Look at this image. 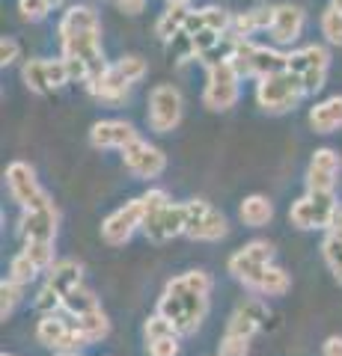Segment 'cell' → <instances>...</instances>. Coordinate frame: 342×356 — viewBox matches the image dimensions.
I'll use <instances>...</instances> for the list:
<instances>
[{
    "label": "cell",
    "mask_w": 342,
    "mask_h": 356,
    "mask_svg": "<svg viewBox=\"0 0 342 356\" xmlns=\"http://www.w3.org/2000/svg\"><path fill=\"white\" fill-rule=\"evenodd\" d=\"M336 196L334 193H306L304 199H297L289 211V220L295 229H330V222L336 217Z\"/></svg>",
    "instance_id": "cell-7"
},
{
    "label": "cell",
    "mask_w": 342,
    "mask_h": 356,
    "mask_svg": "<svg viewBox=\"0 0 342 356\" xmlns=\"http://www.w3.org/2000/svg\"><path fill=\"white\" fill-rule=\"evenodd\" d=\"M48 3H51V6H60V3H63V0H48Z\"/></svg>",
    "instance_id": "cell-50"
},
{
    "label": "cell",
    "mask_w": 342,
    "mask_h": 356,
    "mask_svg": "<svg viewBox=\"0 0 342 356\" xmlns=\"http://www.w3.org/2000/svg\"><path fill=\"white\" fill-rule=\"evenodd\" d=\"M21 77H24V83H27L30 92H36V95L54 92L51 81H48V60H27L24 69H21Z\"/></svg>",
    "instance_id": "cell-28"
},
{
    "label": "cell",
    "mask_w": 342,
    "mask_h": 356,
    "mask_svg": "<svg viewBox=\"0 0 342 356\" xmlns=\"http://www.w3.org/2000/svg\"><path fill=\"white\" fill-rule=\"evenodd\" d=\"M200 15H203L205 30H215V33H229V30H233V18H229L226 9L205 6V9H200Z\"/></svg>",
    "instance_id": "cell-35"
},
{
    "label": "cell",
    "mask_w": 342,
    "mask_h": 356,
    "mask_svg": "<svg viewBox=\"0 0 342 356\" xmlns=\"http://www.w3.org/2000/svg\"><path fill=\"white\" fill-rule=\"evenodd\" d=\"M274 264V247L268 241H250L244 243L241 250H235L233 255H229V273L235 276V280L244 285V288H256V282L262 280V273L268 270V267Z\"/></svg>",
    "instance_id": "cell-5"
},
{
    "label": "cell",
    "mask_w": 342,
    "mask_h": 356,
    "mask_svg": "<svg viewBox=\"0 0 342 356\" xmlns=\"http://www.w3.org/2000/svg\"><path fill=\"white\" fill-rule=\"evenodd\" d=\"M95 30H102V21H98L95 9H90V6H69L60 18V27H57L60 39L78 36V33H95Z\"/></svg>",
    "instance_id": "cell-20"
},
{
    "label": "cell",
    "mask_w": 342,
    "mask_h": 356,
    "mask_svg": "<svg viewBox=\"0 0 342 356\" xmlns=\"http://www.w3.org/2000/svg\"><path fill=\"white\" fill-rule=\"evenodd\" d=\"M289 72L297 74V77H301L304 72H310V54H306V48L289 54Z\"/></svg>",
    "instance_id": "cell-44"
},
{
    "label": "cell",
    "mask_w": 342,
    "mask_h": 356,
    "mask_svg": "<svg viewBox=\"0 0 342 356\" xmlns=\"http://www.w3.org/2000/svg\"><path fill=\"white\" fill-rule=\"evenodd\" d=\"M6 187H9V196H13V202H18L24 211L51 205V196L39 187L36 170H33L30 163H24V161H13V163L6 166Z\"/></svg>",
    "instance_id": "cell-8"
},
{
    "label": "cell",
    "mask_w": 342,
    "mask_h": 356,
    "mask_svg": "<svg viewBox=\"0 0 342 356\" xmlns=\"http://www.w3.org/2000/svg\"><path fill=\"white\" fill-rule=\"evenodd\" d=\"M187 15H191V9L182 6V3H167V9L161 13V18L155 21V36L161 42H170L173 36H179L187 24Z\"/></svg>",
    "instance_id": "cell-25"
},
{
    "label": "cell",
    "mask_w": 342,
    "mask_h": 356,
    "mask_svg": "<svg viewBox=\"0 0 342 356\" xmlns=\"http://www.w3.org/2000/svg\"><path fill=\"white\" fill-rule=\"evenodd\" d=\"M21 288L24 285H18V282H13L6 276L3 282H0V318H9L15 312V306H18V300H21Z\"/></svg>",
    "instance_id": "cell-33"
},
{
    "label": "cell",
    "mask_w": 342,
    "mask_h": 356,
    "mask_svg": "<svg viewBox=\"0 0 342 356\" xmlns=\"http://www.w3.org/2000/svg\"><path fill=\"white\" fill-rule=\"evenodd\" d=\"M280 72H289V54L256 44V48H253V77L262 81V77H271V74H280Z\"/></svg>",
    "instance_id": "cell-23"
},
{
    "label": "cell",
    "mask_w": 342,
    "mask_h": 356,
    "mask_svg": "<svg viewBox=\"0 0 342 356\" xmlns=\"http://www.w3.org/2000/svg\"><path fill=\"white\" fill-rule=\"evenodd\" d=\"M220 36H224V33H215V30H200L194 36V48H196V57H203L205 51H212L215 44L220 42Z\"/></svg>",
    "instance_id": "cell-42"
},
{
    "label": "cell",
    "mask_w": 342,
    "mask_h": 356,
    "mask_svg": "<svg viewBox=\"0 0 342 356\" xmlns=\"http://www.w3.org/2000/svg\"><path fill=\"white\" fill-rule=\"evenodd\" d=\"M229 222L217 208H212L203 199H191L185 202V235L191 241H220L226 238Z\"/></svg>",
    "instance_id": "cell-6"
},
{
    "label": "cell",
    "mask_w": 342,
    "mask_h": 356,
    "mask_svg": "<svg viewBox=\"0 0 342 356\" xmlns=\"http://www.w3.org/2000/svg\"><path fill=\"white\" fill-rule=\"evenodd\" d=\"M325 77H327V69H310V72H304V74H301V81H304V92H306V95L318 92V89L325 86Z\"/></svg>",
    "instance_id": "cell-43"
},
{
    "label": "cell",
    "mask_w": 342,
    "mask_h": 356,
    "mask_svg": "<svg viewBox=\"0 0 342 356\" xmlns=\"http://www.w3.org/2000/svg\"><path fill=\"white\" fill-rule=\"evenodd\" d=\"M81 285H84V264L75 261V259L57 261V264H54L51 270H48V280H45V288L57 294L63 303H65V297H69L75 288H81Z\"/></svg>",
    "instance_id": "cell-17"
},
{
    "label": "cell",
    "mask_w": 342,
    "mask_h": 356,
    "mask_svg": "<svg viewBox=\"0 0 342 356\" xmlns=\"http://www.w3.org/2000/svg\"><path fill=\"white\" fill-rule=\"evenodd\" d=\"M116 6L123 9L125 15H140L143 6H146V0H116Z\"/></svg>",
    "instance_id": "cell-46"
},
{
    "label": "cell",
    "mask_w": 342,
    "mask_h": 356,
    "mask_svg": "<svg viewBox=\"0 0 342 356\" xmlns=\"http://www.w3.org/2000/svg\"><path fill=\"white\" fill-rule=\"evenodd\" d=\"M18 54H21V48H18V42H15V39H9V36H6L3 42H0V65H3V69L18 60Z\"/></svg>",
    "instance_id": "cell-45"
},
{
    "label": "cell",
    "mask_w": 342,
    "mask_h": 356,
    "mask_svg": "<svg viewBox=\"0 0 342 356\" xmlns=\"http://www.w3.org/2000/svg\"><path fill=\"white\" fill-rule=\"evenodd\" d=\"M143 336H146V344H149V341H158V339L179 336V332H176V327L170 324L167 318H161L158 312H155V315H152V318L146 321V327H143Z\"/></svg>",
    "instance_id": "cell-36"
},
{
    "label": "cell",
    "mask_w": 342,
    "mask_h": 356,
    "mask_svg": "<svg viewBox=\"0 0 342 356\" xmlns=\"http://www.w3.org/2000/svg\"><path fill=\"white\" fill-rule=\"evenodd\" d=\"M310 128L316 134H330L342 128V95L325 98L322 104H316L310 110Z\"/></svg>",
    "instance_id": "cell-22"
},
{
    "label": "cell",
    "mask_w": 342,
    "mask_h": 356,
    "mask_svg": "<svg viewBox=\"0 0 342 356\" xmlns=\"http://www.w3.org/2000/svg\"><path fill=\"white\" fill-rule=\"evenodd\" d=\"M292 288V276L283 270V267H277V264H271L268 270L262 273V280L256 282V288L253 291L256 294H262V297H283L286 291Z\"/></svg>",
    "instance_id": "cell-27"
},
{
    "label": "cell",
    "mask_w": 342,
    "mask_h": 356,
    "mask_svg": "<svg viewBox=\"0 0 342 356\" xmlns=\"http://www.w3.org/2000/svg\"><path fill=\"white\" fill-rule=\"evenodd\" d=\"M123 161L128 166V172H134L137 178H158L167 170V154L146 140H137L128 149H123Z\"/></svg>",
    "instance_id": "cell-14"
},
{
    "label": "cell",
    "mask_w": 342,
    "mask_h": 356,
    "mask_svg": "<svg viewBox=\"0 0 342 356\" xmlns=\"http://www.w3.org/2000/svg\"><path fill=\"white\" fill-rule=\"evenodd\" d=\"M170 51H173V57L179 60V63H187V60H196V48H194V36H187V33L182 30L179 36H173L170 42Z\"/></svg>",
    "instance_id": "cell-38"
},
{
    "label": "cell",
    "mask_w": 342,
    "mask_h": 356,
    "mask_svg": "<svg viewBox=\"0 0 342 356\" xmlns=\"http://www.w3.org/2000/svg\"><path fill=\"white\" fill-rule=\"evenodd\" d=\"M322 356H342V336H330L322 344Z\"/></svg>",
    "instance_id": "cell-47"
},
{
    "label": "cell",
    "mask_w": 342,
    "mask_h": 356,
    "mask_svg": "<svg viewBox=\"0 0 342 356\" xmlns=\"http://www.w3.org/2000/svg\"><path fill=\"white\" fill-rule=\"evenodd\" d=\"M274 13H277V6H268V3L253 6V9H247V13H241L238 18H233V33L238 39H247L259 30H271Z\"/></svg>",
    "instance_id": "cell-21"
},
{
    "label": "cell",
    "mask_w": 342,
    "mask_h": 356,
    "mask_svg": "<svg viewBox=\"0 0 342 356\" xmlns=\"http://www.w3.org/2000/svg\"><path fill=\"white\" fill-rule=\"evenodd\" d=\"M18 9L27 21H42L51 13V3L48 0H18Z\"/></svg>",
    "instance_id": "cell-39"
},
{
    "label": "cell",
    "mask_w": 342,
    "mask_h": 356,
    "mask_svg": "<svg viewBox=\"0 0 342 356\" xmlns=\"http://www.w3.org/2000/svg\"><path fill=\"white\" fill-rule=\"evenodd\" d=\"M39 273H42V270H39V267L27 259L24 252L13 255V261H9V280L18 282V285H27V282H33Z\"/></svg>",
    "instance_id": "cell-31"
},
{
    "label": "cell",
    "mask_w": 342,
    "mask_h": 356,
    "mask_svg": "<svg viewBox=\"0 0 342 356\" xmlns=\"http://www.w3.org/2000/svg\"><path fill=\"white\" fill-rule=\"evenodd\" d=\"M304 30V9L295 3H283L274 13V24H271V36L277 44H292Z\"/></svg>",
    "instance_id": "cell-18"
},
{
    "label": "cell",
    "mask_w": 342,
    "mask_h": 356,
    "mask_svg": "<svg viewBox=\"0 0 342 356\" xmlns=\"http://www.w3.org/2000/svg\"><path fill=\"white\" fill-rule=\"evenodd\" d=\"M322 33H325V39L330 44H339V48H342V13H336V9H325Z\"/></svg>",
    "instance_id": "cell-37"
},
{
    "label": "cell",
    "mask_w": 342,
    "mask_h": 356,
    "mask_svg": "<svg viewBox=\"0 0 342 356\" xmlns=\"http://www.w3.org/2000/svg\"><path fill=\"white\" fill-rule=\"evenodd\" d=\"M143 235L152 243H164L185 235V202H170L158 211H152L143 220Z\"/></svg>",
    "instance_id": "cell-12"
},
{
    "label": "cell",
    "mask_w": 342,
    "mask_h": 356,
    "mask_svg": "<svg viewBox=\"0 0 342 356\" xmlns=\"http://www.w3.org/2000/svg\"><path fill=\"white\" fill-rule=\"evenodd\" d=\"M238 217H241V222H244V226L262 229V226H268V222H271V217H274V205H271V199H268V196L253 193V196H247L244 202H241Z\"/></svg>",
    "instance_id": "cell-24"
},
{
    "label": "cell",
    "mask_w": 342,
    "mask_h": 356,
    "mask_svg": "<svg viewBox=\"0 0 342 356\" xmlns=\"http://www.w3.org/2000/svg\"><path fill=\"white\" fill-rule=\"evenodd\" d=\"M137 140H140V134L134 131V125L119 122V119L95 122V125L90 128V146H95V149H119L123 152Z\"/></svg>",
    "instance_id": "cell-16"
},
{
    "label": "cell",
    "mask_w": 342,
    "mask_h": 356,
    "mask_svg": "<svg viewBox=\"0 0 342 356\" xmlns=\"http://www.w3.org/2000/svg\"><path fill=\"white\" fill-rule=\"evenodd\" d=\"M179 339H182V336H170V339L149 341L146 350H149V356H176V353H179Z\"/></svg>",
    "instance_id": "cell-41"
},
{
    "label": "cell",
    "mask_w": 342,
    "mask_h": 356,
    "mask_svg": "<svg viewBox=\"0 0 342 356\" xmlns=\"http://www.w3.org/2000/svg\"><path fill=\"white\" fill-rule=\"evenodd\" d=\"M167 3H182V6H187V3H191V0H167Z\"/></svg>",
    "instance_id": "cell-49"
},
{
    "label": "cell",
    "mask_w": 342,
    "mask_h": 356,
    "mask_svg": "<svg viewBox=\"0 0 342 356\" xmlns=\"http://www.w3.org/2000/svg\"><path fill=\"white\" fill-rule=\"evenodd\" d=\"M116 72L123 74L128 83H137V81L146 77L149 65H146V60H143V57H137V54H128V57H123V60L116 63Z\"/></svg>",
    "instance_id": "cell-32"
},
{
    "label": "cell",
    "mask_w": 342,
    "mask_h": 356,
    "mask_svg": "<svg viewBox=\"0 0 342 356\" xmlns=\"http://www.w3.org/2000/svg\"><path fill=\"white\" fill-rule=\"evenodd\" d=\"M21 252H24L27 259L39 267V270H51V267L57 264L54 261V243H24V250Z\"/></svg>",
    "instance_id": "cell-34"
},
{
    "label": "cell",
    "mask_w": 342,
    "mask_h": 356,
    "mask_svg": "<svg viewBox=\"0 0 342 356\" xmlns=\"http://www.w3.org/2000/svg\"><path fill=\"white\" fill-rule=\"evenodd\" d=\"M75 324H78V330H81V336H84L86 344L102 341V339H107V332H110V321H107V315H104V309L86 312V315L75 318Z\"/></svg>",
    "instance_id": "cell-26"
},
{
    "label": "cell",
    "mask_w": 342,
    "mask_h": 356,
    "mask_svg": "<svg viewBox=\"0 0 342 356\" xmlns=\"http://www.w3.org/2000/svg\"><path fill=\"white\" fill-rule=\"evenodd\" d=\"M48 81H51V89H60L72 81L65 60H48Z\"/></svg>",
    "instance_id": "cell-40"
},
{
    "label": "cell",
    "mask_w": 342,
    "mask_h": 356,
    "mask_svg": "<svg viewBox=\"0 0 342 356\" xmlns=\"http://www.w3.org/2000/svg\"><path fill=\"white\" fill-rule=\"evenodd\" d=\"M3 356H13V353H3Z\"/></svg>",
    "instance_id": "cell-51"
},
{
    "label": "cell",
    "mask_w": 342,
    "mask_h": 356,
    "mask_svg": "<svg viewBox=\"0 0 342 356\" xmlns=\"http://www.w3.org/2000/svg\"><path fill=\"white\" fill-rule=\"evenodd\" d=\"M304 81L292 72H280L271 77H262L256 83V104L265 113H289L301 104L304 98Z\"/></svg>",
    "instance_id": "cell-3"
},
{
    "label": "cell",
    "mask_w": 342,
    "mask_h": 356,
    "mask_svg": "<svg viewBox=\"0 0 342 356\" xmlns=\"http://www.w3.org/2000/svg\"><path fill=\"white\" fill-rule=\"evenodd\" d=\"M322 255H325V264L330 267V273H334V280L342 285V241L336 235H325L322 241Z\"/></svg>",
    "instance_id": "cell-30"
},
{
    "label": "cell",
    "mask_w": 342,
    "mask_h": 356,
    "mask_svg": "<svg viewBox=\"0 0 342 356\" xmlns=\"http://www.w3.org/2000/svg\"><path fill=\"white\" fill-rule=\"evenodd\" d=\"M265 324H268V306H265L259 297L244 300V303L233 312V318L226 321L224 339H220V356H247L253 336H256Z\"/></svg>",
    "instance_id": "cell-2"
},
{
    "label": "cell",
    "mask_w": 342,
    "mask_h": 356,
    "mask_svg": "<svg viewBox=\"0 0 342 356\" xmlns=\"http://www.w3.org/2000/svg\"><path fill=\"white\" fill-rule=\"evenodd\" d=\"M330 9H336V13H342V0H330Z\"/></svg>",
    "instance_id": "cell-48"
},
{
    "label": "cell",
    "mask_w": 342,
    "mask_h": 356,
    "mask_svg": "<svg viewBox=\"0 0 342 356\" xmlns=\"http://www.w3.org/2000/svg\"><path fill=\"white\" fill-rule=\"evenodd\" d=\"M36 339H39V344H45L48 350L60 353V356H72L75 350L86 348V341L81 336L78 324H75V318L65 315V312L42 315L39 327H36Z\"/></svg>",
    "instance_id": "cell-4"
},
{
    "label": "cell",
    "mask_w": 342,
    "mask_h": 356,
    "mask_svg": "<svg viewBox=\"0 0 342 356\" xmlns=\"http://www.w3.org/2000/svg\"><path fill=\"white\" fill-rule=\"evenodd\" d=\"M339 175V154L334 149H318L306 166V193H334Z\"/></svg>",
    "instance_id": "cell-15"
},
{
    "label": "cell",
    "mask_w": 342,
    "mask_h": 356,
    "mask_svg": "<svg viewBox=\"0 0 342 356\" xmlns=\"http://www.w3.org/2000/svg\"><path fill=\"white\" fill-rule=\"evenodd\" d=\"M238 83H241V74L235 72L233 63H220L215 69H208V83H205V92H203V104L215 113H224V110L235 107L238 102Z\"/></svg>",
    "instance_id": "cell-9"
},
{
    "label": "cell",
    "mask_w": 342,
    "mask_h": 356,
    "mask_svg": "<svg viewBox=\"0 0 342 356\" xmlns=\"http://www.w3.org/2000/svg\"><path fill=\"white\" fill-rule=\"evenodd\" d=\"M57 222H60V214L54 208V202L42 208H30L18 220V235L24 238V243H54Z\"/></svg>",
    "instance_id": "cell-13"
},
{
    "label": "cell",
    "mask_w": 342,
    "mask_h": 356,
    "mask_svg": "<svg viewBox=\"0 0 342 356\" xmlns=\"http://www.w3.org/2000/svg\"><path fill=\"white\" fill-rule=\"evenodd\" d=\"M182 122V92L173 83H158L149 92V128L170 134Z\"/></svg>",
    "instance_id": "cell-10"
},
{
    "label": "cell",
    "mask_w": 342,
    "mask_h": 356,
    "mask_svg": "<svg viewBox=\"0 0 342 356\" xmlns=\"http://www.w3.org/2000/svg\"><path fill=\"white\" fill-rule=\"evenodd\" d=\"M143 220H146V205L143 199H131L123 208H116L104 222H102V241L110 247H123L131 241L137 229H143Z\"/></svg>",
    "instance_id": "cell-11"
},
{
    "label": "cell",
    "mask_w": 342,
    "mask_h": 356,
    "mask_svg": "<svg viewBox=\"0 0 342 356\" xmlns=\"http://www.w3.org/2000/svg\"><path fill=\"white\" fill-rule=\"evenodd\" d=\"M95 309H102V306H98V297L86 285L75 288V291L65 297V303H63V312L65 315H72V318H81V315H86V312H95Z\"/></svg>",
    "instance_id": "cell-29"
},
{
    "label": "cell",
    "mask_w": 342,
    "mask_h": 356,
    "mask_svg": "<svg viewBox=\"0 0 342 356\" xmlns=\"http://www.w3.org/2000/svg\"><path fill=\"white\" fill-rule=\"evenodd\" d=\"M208 294H212V276L205 270H187L164 285L155 312L170 321L179 336H194L208 315Z\"/></svg>",
    "instance_id": "cell-1"
},
{
    "label": "cell",
    "mask_w": 342,
    "mask_h": 356,
    "mask_svg": "<svg viewBox=\"0 0 342 356\" xmlns=\"http://www.w3.org/2000/svg\"><path fill=\"white\" fill-rule=\"evenodd\" d=\"M86 89H90V95L98 98V102H110V104H116V102H125V95H128V89L131 83L125 81L123 74L116 72V65H110V69L104 74H98L95 81L86 83Z\"/></svg>",
    "instance_id": "cell-19"
}]
</instances>
